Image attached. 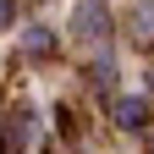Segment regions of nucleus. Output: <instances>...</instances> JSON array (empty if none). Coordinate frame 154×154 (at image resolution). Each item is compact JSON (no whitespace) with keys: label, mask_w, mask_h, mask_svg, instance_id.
<instances>
[{"label":"nucleus","mask_w":154,"mask_h":154,"mask_svg":"<svg viewBox=\"0 0 154 154\" xmlns=\"http://www.w3.org/2000/svg\"><path fill=\"white\" fill-rule=\"evenodd\" d=\"M149 121V105L143 99H121V127H143Z\"/></svg>","instance_id":"2"},{"label":"nucleus","mask_w":154,"mask_h":154,"mask_svg":"<svg viewBox=\"0 0 154 154\" xmlns=\"http://www.w3.org/2000/svg\"><path fill=\"white\" fill-rule=\"evenodd\" d=\"M17 22V0H0V28H11Z\"/></svg>","instance_id":"3"},{"label":"nucleus","mask_w":154,"mask_h":154,"mask_svg":"<svg viewBox=\"0 0 154 154\" xmlns=\"http://www.w3.org/2000/svg\"><path fill=\"white\" fill-rule=\"evenodd\" d=\"M77 33H83V38H105V11H99V6H83V17H77Z\"/></svg>","instance_id":"1"}]
</instances>
